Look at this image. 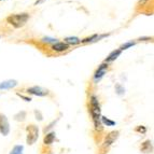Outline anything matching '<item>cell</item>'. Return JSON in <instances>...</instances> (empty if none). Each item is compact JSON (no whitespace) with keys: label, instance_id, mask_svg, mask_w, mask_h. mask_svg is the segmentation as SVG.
<instances>
[{"label":"cell","instance_id":"e0dca14e","mask_svg":"<svg viewBox=\"0 0 154 154\" xmlns=\"http://www.w3.org/2000/svg\"><path fill=\"white\" fill-rule=\"evenodd\" d=\"M97 36H98V35H93V36H91V37H87V38H85V39L81 40V42H82V43H90V42H94V41H96Z\"/></svg>","mask_w":154,"mask_h":154},{"label":"cell","instance_id":"4fadbf2b","mask_svg":"<svg viewBox=\"0 0 154 154\" xmlns=\"http://www.w3.org/2000/svg\"><path fill=\"white\" fill-rule=\"evenodd\" d=\"M65 41L67 43V44H71V45H75V44H79L80 42H81V40L78 38V37H67L66 39H65Z\"/></svg>","mask_w":154,"mask_h":154},{"label":"cell","instance_id":"d4e9b609","mask_svg":"<svg viewBox=\"0 0 154 154\" xmlns=\"http://www.w3.org/2000/svg\"><path fill=\"white\" fill-rule=\"evenodd\" d=\"M47 154H50V153H47Z\"/></svg>","mask_w":154,"mask_h":154},{"label":"cell","instance_id":"cb8c5ba5","mask_svg":"<svg viewBox=\"0 0 154 154\" xmlns=\"http://www.w3.org/2000/svg\"><path fill=\"white\" fill-rule=\"evenodd\" d=\"M45 0H37L36 2H35V6H38V4H40V3H43Z\"/></svg>","mask_w":154,"mask_h":154},{"label":"cell","instance_id":"44dd1931","mask_svg":"<svg viewBox=\"0 0 154 154\" xmlns=\"http://www.w3.org/2000/svg\"><path fill=\"white\" fill-rule=\"evenodd\" d=\"M136 132L141 133V134H144L146 132H147V128H146L144 126H138V127L136 128Z\"/></svg>","mask_w":154,"mask_h":154},{"label":"cell","instance_id":"8992f818","mask_svg":"<svg viewBox=\"0 0 154 154\" xmlns=\"http://www.w3.org/2000/svg\"><path fill=\"white\" fill-rule=\"evenodd\" d=\"M108 70V64L107 63H104V64H101L99 67H98V69L96 70V72H95V75H94V81L95 82H99L102 78H104V75H106V72H107Z\"/></svg>","mask_w":154,"mask_h":154},{"label":"cell","instance_id":"ffe728a7","mask_svg":"<svg viewBox=\"0 0 154 154\" xmlns=\"http://www.w3.org/2000/svg\"><path fill=\"white\" fill-rule=\"evenodd\" d=\"M42 42L44 43H56L57 42V40L56 39H54V38H50V37H44L42 39Z\"/></svg>","mask_w":154,"mask_h":154},{"label":"cell","instance_id":"5b68a950","mask_svg":"<svg viewBox=\"0 0 154 154\" xmlns=\"http://www.w3.org/2000/svg\"><path fill=\"white\" fill-rule=\"evenodd\" d=\"M9 132H10V125H9L7 116L2 113H0V133L3 136H7Z\"/></svg>","mask_w":154,"mask_h":154},{"label":"cell","instance_id":"52a82bcc","mask_svg":"<svg viewBox=\"0 0 154 154\" xmlns=\"http://www.w3.org/2000/svg\"><path fill=\"white\" fill-rule=\"evenodd\" d=\"M27 93L36 95V96H39V97H43V96H47V94H49V91L45 90V88H42L40 86H32V87H29L28 90H27Z\"/></svg>","mask_w":154,"mask_h":154},{"label":"cell","instance_id":"603a6c76","mask_svg":"<svg viewBox=\"0 0 154 154\" xmlns=\"http://www.w3.org/2000/svg\"><path fill=\"white\" fill-rule=\"evenodd\" d=\"M17 95L20 97H22L23 99H25L26 101H30V100H31V98H30V97H25V96H23V95H21V94H17Z\"/></svg>","mask_w":154,"mask_h":154},{"label":"cell","instance_id":"7402d4cb","mask_svg":"<svg viewBox=\"0 0 154 154\" xmlns=\"http://www.w3.org/2000/svg\"><path fill=\"white\" fill-rule=\"evenodd\" d=\"M148 1H149V0H139V2H138V6H140V7H141V6H144V4L147 3Z\"/></svg>","mask_w":154,"mask_h":154},{"label":"cell","instance_id":"2e32d148","mask_svg":"<svg viewBox=\"0 0 154 154\" xmlns=\"http://www.w3.org/2000/svg\"><path fill=\"white\" fill-rule=\"evenodd\" d=\"M100 121H101V123H104V124H107V126H113L115 124L114 121H111V120H109V118H105V116H101Z\"/></svg>","mask_w":154,"mask_h":154},{"label":"cell","instance_id":"277c9868","mask_svg":"<svg viewBox=\"0 0 154 154\" xmlns=\"http://www.w3.org/2000/svg\"><path fill=\"white\" fill-rule=\"evenodd\" d=\"M26 130H27V144L29 146H31L38 140V137H39V128L38 126L33 125V124H30L26 127Z\"/></svg>","mask_w":154,"mask_h":154},{"label":"cell","instance_id":"7c38bea8","mask_svg":"<svg viewBox=\"0 0 154 154\" xmlns=\"http://www.w3.org/2000/svg\"><path fill=\"white\" fill-rule=\"evenodd\" d=\"M54 140H55V133L52 132V133H49L44 136L43 144H45V146H50V144H52L54 142Z\"/></svg>","mask_w":154,"mask_h":154},{"label":"cell","instance_id":"ac0fdd59","mask_svg":"<svg viewBox=\"0 0 154 154\" xmlns=\"http://www.w3.org/2000/svg\"><path fill=\"white\" fill-rule=\"evenodd\" d=\"M115 91H116V93H118V95H123V94L125 93V88H124L121 84H116V85H115Z\"/></svg>","mask_w":154,"mask_h":154},{"label":"cell","instance_id":"d6986e66","mask_svg":"<svg viewBox=\"0 0 154 154\" xmlns=\"http://www.w3.org/2000/svg\"><path fill=\"white\" fill-rule=\"evenodd\" d=\"M25 116H26V113L24 111H22V112H20L18 114L15 115V120H16V121H24V120H25Z\"/></svg>","mask_w":154,"mask_h":154},{"label":"cell","instance_id":"3957f363","mask_svg":"<svg viewBox=\"0 0 154 154\" xmlns=\"http://www.w3.org/2000/svg\"><path fill=\"white\" fill-rule=\"evenodd\" d=\"M118 135H120V133H118V130H113V132L108 134L107 136H106V138H105L104 142H102V146H101V149H100L101 154H105L107 152L108 149L112 146V144L118 138Z\"/></svg>","mask_w":154,"mask_h":154},{"label":"cell","instance_id":"8fae6325","mask_svg":"<svg viewBox=\"0 0 154 154\" xmlns=\"http://www.w3.org/2000/svg\"><path fill=\"white\" fill-rule=\"evenodd\" d=\"M140 150H141V152H144V153H150V152H152V150H153V147H152V142H151L150 140H147V141H144V144H141V148H140Z\"/></svg>","mask_w":154,"mask_h":154},{"label":"cell","instance_id":"7a4b0ae2","mask_svg":"<svg viewBox=\"0 0 154 154\" xmlns=\"http://www.w3.org/2000/svg\"><path fill=\"white\" fill-rule=\"evenodd\" d=\"M29 20V14L28 13H20V14H13L10 15L7 18L8 23L12 25L15 28H21L25 25L27 21Z\"/></svg>","mask_w":154,"mask_h":154},{"label":"cell","instance_id":"ba28073f","mask_svg":"<svg viewBox=\"0 0 154 154\" xmlns=\"http://www.w3.org/2000/svg\"><path fill=\"white\" fill-rule=\"evenodd\" d=\"M17 85V81L15 80H7L0 83V90H11Z\"/></svg>","mask_w":154,"mask_h":154},{"label":"cell","instance_id":"9c48e42d","mask_svg":"<svg viewBox=\"0 0 154 154\" xmlns=\"http://www.w3.org/2000/svg\"><path fill=\"white\" fill-rule=\"evenodd\" d=\"M69 49V45L65 42H56L52 45V50L55 52H65Z\"/></svg>","mask_w":154,"mask_h":154},{"label":"cell","instance_id":"30bf717a","mask_svg":"<svg viewBox=\"0 0 154 154\" xmlns=\"http://www.w3.org/2000/svg\"><path fill=\"white\" fill-rule=\"evenodd\" d=\"M121 53H122V51L120 50V49H118V50H114V51H112L111 53L108 55V57L106 58V63H112V61H114L116 58L121 55Z\"/></svg>","mask_w":154,"mask_h":154},{"label":"cell","instance_id":"9a60e30c","mask_svg":"<svg viewBox=\"0 0 154 154\" xmlns=\"http://www.w3.org/2000/svg\"><path fill=\"white\" fill-rule=\"evenodd\" d=\"M23 150H24L23 146H15L10 152V154H23Z\"/></svg>","mask_w":154,"mask_h":154},{"label":"cell","instance_id":"5bb4252c","mask_svg":"<svg viewBox=\"0 0 154 154\" xmlns=\"http://www.w3.org/2000/svg\"><path fill=\"white\" fill-rule=\"evenodd\" d=\"M135 44H136V42H135V41H128V42H125V43H123L122 45H121L120 50H121V51L127 50V49H129V47H134Z\"/></svg>","mask_w":154,"mask_h":154},{"label":"cell","instance_id":"6da1fadb","mask_svg":"<svg viewBox=\"0 0 154 154\" xmlns=\"http://www.w3.org/2000/svg\"><path fill=\"white\" fill-rule=\"evenodd\" d=\"M90 111L91 114H92V118H93L95 129L98 130V132H101L104 127H102V123L100 121V105H99L97 96H95V95H92L90 98Z\"/></svg>","mask_w":154,"mask_h":154}]
</instances>
